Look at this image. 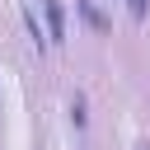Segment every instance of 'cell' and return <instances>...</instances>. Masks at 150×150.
<instances>
[{
  "label": "cell",
  "instance_id": "obj_1",
  "mask_svg": "<svg viewBox=\"0 0 150 150\" xmlns=\"http://www.w3.org/2000/svg\"><path fill=\"white\" fill-rule=\"evenodd\" d=\"M42 14H47V42H66V19H61V5L56 0H42Z\"/></svg>",
  "mask_w": 150,
  "mask_h": 150
},
{
  "label": "cell",
  "instance_id": "obj_2",
  "mask_svg": "<svg viewBox=\"0 0 150 150\" xmlns=\"http://www.w3.org/2000/svg\"><path fill=\"white\" fill-rule=\"evenodd\" d=\"M80 14H84V19H89V23L98 28V33H108V19H103V14H98V9L89 5V0H80Z\"/></svg>",
  "mask_w": 150,
  "mask_h": 150
},
{
  "label": "cell",
  "instance_id": "obj_3",
  "mask_svg": "<svg viewBox=\"0 0 150 150\" xmlns=\"http://www.w3.org/2000/svg\"><path fill=\"white\" fill-rule=\"evenodd\" d=\"M70 122H75V127H84V103H80V98L70 103Z\"/></svg>",
  "mask_w": 150,
  "mask_h": 150
},
{
  "label": "cell",
  "instance_id": "obj_4",
  "mask_svg": "<svg viewBox=\"0 0 150 150\" xmlns=\"http://www.w3.org/2000/svg\"><path fill=\"white\" fill-rule=\"evenodd\" d=\"M131 19H136V23L145 19V0H131Z\"/></svg>",
  "mask_w": 150,
  "mask_h": 150
}]
</instances>
